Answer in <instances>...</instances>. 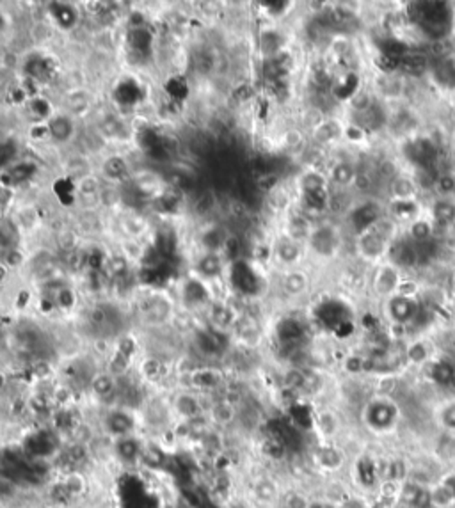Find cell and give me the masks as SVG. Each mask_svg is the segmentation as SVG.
Masks as SVG:
<instances>
[{
  "instance_id": "cell-1",
  "label": "cell",
  "mask_w": 455,
  "mask_h": 508,
  "mask_svg": "<svg viewBox=\"0 0 455 508\" xmlns=\"http://www.w3.org/2000/svg\"><path fill=\"white\" fill-rule=\"evenodd\" d=\"M361 421L374 436H390L395 434L402 421L400 405L386 395L374 396L363 407Z\"/></svg>"
},
{
  "instance_id": "cell-8",
  "label": "cell",
  "mask_w": 455,
  "mask_h": 508,
  "mask_svg": "<svg viewBox=\"0 0 455 508\" xmlns=\"http://www.w3.org/2000/svg\"><path fill=\"white\" fill-rule=\"evenodd\" d=\"M308 287V281H306V276L302 274L299 271H286L283 274L281 279V288L288 297H299V295L304 294Z\"/></svg>"
},
{
  "instance_id": "cell-2",
  "label": "cell",
  "mask_w": 455,
  "mask_h": 508,
  "mask_svg": "<svg viewBox=\"0 0 455 508\" xmlns=\"http://www.w3.org/2000/svg\"><path fill=\"white\" fill-rule=\"evenodd\" d=\"M423 9H415L416 22L423 28V33L432 36L434 40H443L452 31V12L447 9V4L429 2L420 4Z\"/></svg>"
},
{
  "instance_id": "cell-9",
  "label": "cell",
  "mask_w": 455,
  "mask_h": 508,
  "mask_svg": "<svg viewBox=\"0 0 455 508\" xmlns=\"http://www.w3.org/2000/svg\"><path fill=\"white\" fill-rule=\"evenodd\" d=\"M254 498H256L260 503L270 505L274 501L279 500V489L276 485V482H272L270 478H262L254 484Z\"/></svg>"
},
{
  "instance_id": "cell-4",
  "label": "cell",
  "mask_w": 455,
  "mask_h": 508,
  "mask_svg": "<svg viewBox=\"0 0 455 508\" xmlns=\"http://www.w3.org/2000/svg\"><path fill=\"white\" fill-rule=\"evenodd\" d=\"M429 498L434 508H454L455 507V469L441 475L434 484L429 487Z\"/></svg>"
},
{
  "instance_id": "cell-5",
  "label": "cell",
  "mask_w": 455,
  "mask_h": 508,
  "mask_svg": "<svg viewBox=\"0 0 455 508\" xmlns=\"http://www.w3.org/2000/svg\"><path fill=\"white\" fill-rule=\"evenodd\" d=\"M206 416H208L212 427L217 428V430L228 432L231 427H235V423H237L238 407L231 405V403L226 402V400L219 398L217 402L206 411Z\"/></svg>"
},
{
  "instance_id": "cell-10",
  "label": "cell",
  "mask_w": 455,
  "mask_h": 508,
  "mask_svg": "<svg viewBox=\"0 0 455 508\" xmlns=\"http://www.w3.org/2000/svg\"><path fill=\"white\" fill-rule=\"evenodd\" d=\"M429 348L425 343L416 341L413 343L411 347L407 348V359L411 361L413 364H425L429 361Z\"/></svg>"
},
{
  "instance_id": "cell-11",
  "label": "cell",
  "mask_w": 455,
  "mask_h": 508,
  "mask_svg": "<svg viewBox=\"0 0 455 508\" xmlns=\"http://www.w3.org/2000/svg\"><path fill=\"white\" fill-rule=\"evenodd\" d=\"M311 505H313V501H310L306 494L299 491L290 492L283 498V507L285 508H311Z\"/></svg>"
},
{
  "instance_id": "cell-7",
  "label": "cell",
  "mask_w": 455,
  "mask_h": 508,
  "mask_svg": "<svg viewBox=\"0 0 455 508\" xmlns=\"http://www.w3.org/2000/svg\"><path fill=\"white\" fill-rule=\"evenodd\" d=\"M434 423L439 430L455 436V398L438 403L434 409Z\"/></svg>"
},
{
  "instance_id": "cell-12",
  "label": "cell",
  "mask_w": 455,
  "mask_h": 508,
  "mask_svg": "<svg viewBox=\"0 0 455 508\" xmlns=\"http://www.w3.org/2000/svg\"><path fill=\"white\" fill-rule=\"evenodd\" d=\"M11 274H13V272L9 271L8 266H6L4 263L0 262V288L4 287V285H8L9 278H11Z\"/></svg>"
},
{
  "instance_id": "cell-3",
  "label": "cell",
  "mask_w": 455,
  "mask_h": 508,
  "mask_svg": "<svg viewBox=\"0 0 455 508\" xmlns=\"http://www.w3.org/2000/svg\"><path fill=\"white\" fill-rule=\"evenodd\" d=\"M386 313L391 323L409 325L418 316V304L411 295L395 294L386 298Z\"/></svg>"
},
{
  "instance_id": "cell-6",
  "label": "cell",
  "mask_w": 455,
  "mask_h": 508,
  "mask_svg": "<svg viewBox=\"0 0 455 508\" xmlns=\"http://www.w3.org/2000/svg\"><path fill=\"white\" fill-rule=\"evenodd\" d=\"M336 237H338V235L335 233L333 228H327V226L317 228V230H313L310 233L311 247L315 249V253L324 254V256L329 254L331 256V254H335L336 246H338V240H336Z\"/></svg>"
}]
</instances>
